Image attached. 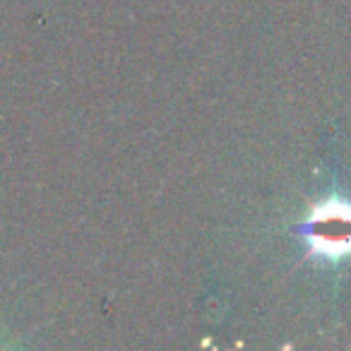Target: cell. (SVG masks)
I'll return each instance as SVG.
<instances>
[{
    "label": "cell",
    "mask_w": 351,
    "mask_h": 351,
    "mask_svg": "<svg viewBox=\"0 0 351 351\" xmlns=\"http://www.w3.org/2000/svg\"><path fill=\"white\" fill-rule=\"evenodd\" d=\"M301 231L313 253L322 258H341L351 250V205L330 200L315 207Z\"/></svg>",
    "instance_id": "6da1fadb"
}]
</instances>
